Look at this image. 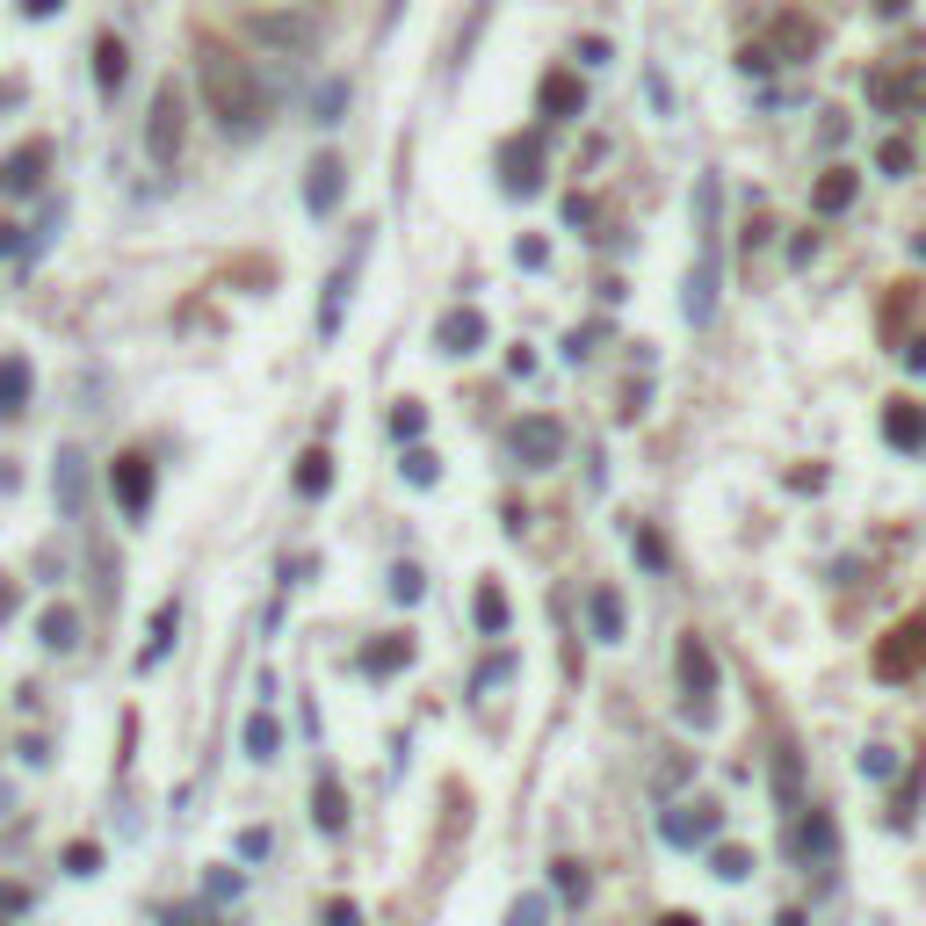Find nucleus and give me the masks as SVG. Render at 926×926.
<instances>
[{
    "instance_id": "obj_54",
    "label": "nucleus",
    "mask_w": 926,
    "mask_h": 926,
    "mask_svg": "<svg viewBox=\"0 0 926 926\" xmlns=\"http://www.w3.org/2000/svg\"><path fill=\"white\" fill-rule=\"evenodd\" d=\"M8 102H15V87H8V80H0V109H8Z\"/></svg>"
},
{
    "instance_id": "obj_28",
    "label": "nucleus",
    "mask_w": 926,
    "mask_h": 926,
    "mask_svg": "<svg viewBox=\"0 0 926 926\" xmlns=\"http://www.w3.org/2000/svg\"><path fill=\"white\" fill-rule=\"evenodd\" d=\"M123 73H131V51H123L116 29H102V37H95V80H102V95H116Z\"/></svg>"
},
{
    "instance_id": "obj_55",
    "label": "nucleus",
    "mask_w": 926,
    "mask_h": 926,
    "mask_svg": "<svg viewBox=\"0 0 926 926\" xmlns=\"http://www.w3.org/2000/svg\"><path fill=\"white\" fill-rule=\"evenodd\" d=\"M0 811H8V782H0Z\"/></svg>"
},
{
    "instance_id": "obj_41",
    "label": "nucleus",
    "mask_w": 926,
    "mask_h": 926,
    "mask_svg": "<svg viewBox=\"0 0 926 926\" xmlns=\"http://www.w3.org/2000/svg\"><path fill=\"white\" fill-rule=\"evenodd\" d=\"M514 268H529V275H536V268H550V246H543L536 232H529V239H514Z\"/></svg>"
},
{
    "instance_id": "obj_37",
    "label": "nucleus",
    "mask_w": 926,
    "mask_h": 926,
    "mask_svg": "<svg viewBox=\"0 0 926 926\" xmlns=\"http://www.w3.org/2000/svg\"><path fill=\"white\" fill-rule=\"evenodd\" d=\"M398 471H406V485H435L442 478V456L435 449H406V456H398Z\"/></svg>"
},
{
    "instance_id": "obj_38",
    "label": "nucleus",
    "mask_w": 926,
    "mask_h": 926,
    "mask_svg": "<svg viewBox=\"0 0 926 926\" xmlns=\"http://www.w3.org/2000/svg\"><path fill=\"white\" fill-rule=\"evenodd\" d=\"M637 565H644V572H666V565H673V550H666L659 529H637Z\"/></svg>"
},
{
    "instance_id": "obj_44",
    "label": "nucleus",
    "mask_w": 926,
    "mask_h": 926,
    "mask_svg": "<svg viewBox=\"0 0 926 926\" xmlns=\"http://www.w3.org/2000/svg\"><path fill=\"white\" fill-rule=\"evenodd\" d=\"M268 847H275V840H268L261 825H246V832H239V854H246V861H268Z\"/></svg>"
},
{
    "instance_id": "obj_49",
    "label": "nucleus",
    "mask_w": 926,
    "mask_h": 926,
    "mask_svg": "<svg viewBox=\"0 0 926 926\" xmlns=\"http://www.w3.org/2000/svg\"><path fill=\"white\" fill-rule=\"evenodd\" d=\"M66 0H22V15H58Z\"/></svg>"
},
{
    "instance_id": "obj_34",
    "label": "nucleus",
    "mask_w": 926,
    "mask_h": 926,
    "mask_svg": "<svg viewBox=\"0 0 926 926\" xmlns=\"http://www.w3.org/2000/svg\"><path fill=\"white\" fill-rule=\"evenodd\" d=\"M341 109H348V80L333 73V80L319 87V95H312V123H341Z\"/></svg>"
},
{
    "instance_id": "obj_10",
    "label": "nucleus",
    "mask_w": 926,
    "mask_h": 926,
    "mask_svg": "<svg viewBox=\"0 0 926 926\" xmlns=\"http://www.w3.org/2000/svg\"><path fill=\"white\" fill-rule=\"evenodd\" d=\"M341 196H348V160L341 152H319V160L304 167V210H312V218H333Z\"/></svg>"
},
{
    "instance_id": "obj_33",
    "label": "nucleus",
    "mask_w": 926,
    "mask_h": 926,
    "mask_svg": "<svg viewBox=\"0 0 926 926\" xmlns=\"http://www.w3.org/2000/svg\"><path fill=\"white\" fill-rule=\"evenodd\" d=\"M420 594H427V572H420L413 558H398V565H391V601H398V608H413Z\"/></svg>"
},
{
    "instance_id": "obj_4",
    "label": "nucleus",
    "mask_w": 926,
    "mask_h": 926,
    "mask_svg": "<svg viewBox=\"0 0 926 926\" xmlns=\"http://www.w3.org/2000/svg\"><path fill=\"white\" fill-rule=\"evenodd\" d=\"M246 37H254L261 51L275 58H304L319 44V15H304V8H261V15H246Z\"/></svg>"
},
{
    "instance_id": "obj_36",
    "label": "nucleus",
    "mask_w": 926,
    "mask_h": 926,
    "mask_svg": "<svg viewBox=\"0 0 926 926\" xmlns=\"http://www.w3.org/2000/svg\"><path fill=\"white\" fill-rule=\"evenodd\" d=\"M709 869H717L724 883H746L753 876V854L746 847H709Z\"/></svg>"
},
{
    "instance_id": "obj_32",
    "label": "nucleus",
    "mask_w": 926,
    "mask_h": 926,
    "mask_svg": "<svg viewBox=\"0 0 926 926\" xmlns=\"http://www.w3.org/2000/svg\"><path fill=\"white\" fill-rule=\"evenodd\" d=\"M471 615H478V630L485 637H507V623H514V608H507V594H500V586H478V601H471Z\"/></svg>"
},
{
    "instance_id": "obj_48",
    "label": "nucleus",
    "mask_w": 926,
    "mask_h": 926,
    "mask_svg": "<svg viewBox=\"0 0 926 926\" xmlns=\"http://www.w3.org/2000/svg\"><path fill=\"white\" fill-rule=\"evenodd\" d=\"M15 615V579H0V623Z\"/></svg>"
},
{
    "instance_id": "obj_27",
    "label": "nucleus",
    "mask_w": 926,
    "mask_h": 926,
    "mask_svg": "<svg viewBox=\"0 0 926 926\" xmlns=\"http://www.w3.org/2000/svg\"><path fill=\"white\" fill-rule=\"evenodd\" d=\"M29 362L22 355H0V420H22V406H29Z\"/></svg>"
},
{
    "instance_id": "obj_20",
    "label": "nucleus",
    "mask_w": 926,
    "mask_h": 926,
    "mask_svg": "<svg viewBox=\"0 0 926 926\" xmlns=\"http://www.w3.org/2000/svg\"><path fill=\"white\" fill-rule=\"evenodd\" d=\"M775 811L782 818L804 811V753L796 746H775Z\"/></svg>"
},
{
    "instance_id": "obj_42",
    "label": "nucleus",
    "mask_w": 926,
    "mask_h": 926,
    "mask_svg": "<svg viewBox=\"0 0 926 926\" xmlns=\"http://www.w3.org/2000/svg\"><path fill=\"white\" fill-rule=\"evenodd\" d=\"M420 427H427V413H420V406H413V398H406V406H398V413H391V435H398V442H413V435H420Z\"/></svg>"
},
{
    "instance_id": "obj_30",
    "label": "nucleus",
    "mask_w": 926,
    "mask_h": 926,
    "mask_svg": "<svg viewBox=\"0 0 926 926\" xmlns=\"http://www.w3.org/2000/svg\"><path fill=\"white\" fill-rule=\"evenodd\" d=\"M37 637H44V652H73V644H80V615H73L66 601L44 608V615H37Z\"/></svg>"
},
{
    "instance_id": "obj_21",
    "label": "nucleus",
    "mask_w": 926,
    "mask_h": 926,
    "mask_svg": "<svg viewBox=\"0 0 926 926\" xmlns=\"http://www.w3.org/2000/svg\"><path fill=\"white\" fill-rule=\"evenodd\" d=\"M312 825L319 832H341L348 825V796H341V775H333V767H319V775H312Z\"/></svg>"
},
{
    "instance_id": "obj_6",
    "label": "nucleus",
    "mask_w": 926,
    "mask_h": 926,
    "mask_svg": "<svg viewBox=\"0 0 926 926\" xmlns=\"http://www.w3.org/2000/svg\"><path fill=\"white\" fill-rule=\"evenodd\" d=\"M109 492H116V514L131 521V529H145V514H152V456L145 449H123L109 463Z\"/></svg>"
},
{
    "instance_id": "obj_46",
    "label": "nucleus",
    "mask_w": 926,
    "mask_h": 926,
    "mask_svg": "<svg viewBox=\"0 0 926 926\" xmlns=\"http://www.w3.org/2000/svg\"><path fill=\"white\" fill-rule=\"evenodd\" d=\"M608 58H615V51H608L601 37H586V44H579V66H608Z\"/></svg>"
},
{
    "instance_id": "obj_40",
    "label": "nucleus",
    "mask_w": 926,
    "mask_h": 926,
    "mask_svg": "<svg viewBox=\"0 0 926 926\" xmlns=\"http://www.w3.org/2000/svg\"><path fill=\"white\" fill-rule=\"evenodd\" d=\"M95 869H102V847H95V840L66 847V876H95Z\"/></svg>"
},
{
    "instance_id": "obj_2",
    "label": "nucleus",
    "mask_w": 926,
    "mask_h": 926,
    "mask_svg": "<svg viewBox=\"0 0 926 926\" xmlns=\"http://www.w3.org/2000/svg\"><path fill=\"white\" fill-rule=\"evenodd\" d=\"M782 854L804 876H832L840 869V818H832L825 804H804L796 818H782Z\"/></svg>"
},
{
    "instance_id": "obj_7",
    "label": "nucleus",
    "mask_w": 926,
    "mask_h": 926,
    "mask_svg": "<svg viewBox=\"0 0 926 926\" xmlns=\"http://www.w3.org/2000/svg\"><path fill=\"white\" fill-rule=\"evenodd\" d=\"M912 673H926V608L876 644V681H912Z\"/></svg>"
},
{
    "instance_id": "obj_24",
    "label": "nucleus",
    "mask_w": 926,
    "mask_h": 926,
    "mask_svg": "<svg viewBox=\"0 0 926 926\" xmlns=\"http://www.w3.org/2000/svg\"><path fill=\"white\" fill-rule=\"evenodd\" d=\"M413 666V637L406 630H391L384 644H369V652H362V673H369V681H391V673H406Z\"/></svg>"
},
{
    "instance_id": "obj_12",
    "label": "nucleus",
    "mask_w": 926,
    "mask_h": 926,
    "mask_svg": "<svg viewBox=\"0 0 926 926\" xmlns=\"http://www.w3.org/2000/svg\"><path fill=\"white\" fill-rule=\"evenodd\" d=\"M717 825H724L717 804H673V811H659V840L666 847H702Z\"/></svg>"
},
{
    "instance_id": "obj_23",
    "label": "nucleus",
    "mask_w": 926,
    "mask_h": 926,
    "mask_svg": "<svg viewBox=\"0 0 926 926\" xmlns=\"http://www.w3.org/2000/svg\"><path fill=\"white\" fill-rule=\"evenodd\" d=\"M775 51L789 58V66L818 58V22H811V15H775Z\"/></svg>"
},
{
    "instance_id": "obj_17",
    "label": "nucleus",
    "mask_w": 926,
    "mask_h": 926,
    "mask_svg": "<svg viewBox=\"0 0 926 926\" xmlns=\"http://www.w3.org/2000/svg\"><path fill=\"white\" fill-rule=\"evenodd\" d=\"M87 456L66 442V449H58V514H66V521H87Z\"/></svg>"
},
{
    "instance_id": "obj_18",
    "label": "nucleus",
    "mask_w": 926,
    "mask_h": 926,
    "mask_svg": "<svg viewBox=\"0 0 926 926\" xmlns=\"http://www.w3.org/2000/svg\"><path fill=\"white\" fill-rule=\"evenodd\" d=\"M854 196H861V174L854 167H825L818 189H811V210L818 218H840V210H854Z\"/></svg>"
},
{
    "instance_id": "obj_1",
    "label": "nucleus",
    "mask_w": 926,
    "mask_h": 926,
    "mask_svg": "<svg viewBox=\"0 0 926 926\" xmlns=\"http://www.w3.org/2000/svg\"><path fill=\"white\" fill-rule=\"evenodd\" d=\"M196 80H203V116L218 123L225 138H254L261 123H268V95H261L254 66H246L232 44L196 37Z\"/></svg>"
},
{
    "instance_id": "obj_52",
    "label": "nucleus",
    "mask_w": 926,
    "mask_h": 926,
    "mask_svg": "<svg viewBox=\"0 0 926 926\" xmlns=\"http://www.w3.org/2000/svg\"><path fill=\"white\" fill-rule=\"evenodd\" d=\"M659 926H695V912H666V919H659Z\"/></svg>"
},
{
    "instance_id": "obj_9",
    "label": "nucleus",
    "mask_w": 926,
    "mask_h": 926,
    "mask_svg": "<svg viewBox=\"0 0 926 926\" xmlns=\"http://www.w3.org/2000/svg\"><path fill=\"white\" fill-rule=\"evenodd\" d=\"M500 189H507L514 203H529V196L543 189V131H514V138L500 145Z\"/></svg>"
},
{
    "instance_id": "obj_13",
    "label": "nucleus",
    "mask_w": 926,
    "mask_h": 926,
    "mask_svg": "<svg viewBox=\"0 0 926 926\" xmlns=\"http://www.w3.org/2000/svg\"><path fill=\"white\" fill-rule=\"evenodd\" d=\"M362 246L369 239H355V254L341 261L326 275V304H319V341H333V333H341V319H348V297H355V268H362Z\"/></svg>"
},
{
    "instance_id": "obj_35",
    "label": "nucleus",
    "mask_w": 926,
    "mask_h": 926,
    "mask_svg": "<svg viewBox=\"0 0 926 926\" xmlns=\"http://www.w3.org/2000/svg\"><path fill=\"white\" fill-rule=\"evenodd\" d=\"M507 926H550V890H521L514 912H507Z\"/></svg>"
},
{
    "instance_id": "obj_47",
    "label": "nucleus",
    "mask_w": 926,
    "mask_h": 926,
    "mask_svg": "<svg viewBox=\"0 0 926 926\" xmlns=\"http://www.w3.org/2000/svg\"><path fill=\"white\" fill-rule=\"evenodd\" d=\"M160 919H167V926H210V912H181V905H167Z\"/></svg>"
},
{
    "instance_id": "obj_45",
    "label": "nucleus",
    "mask_w": 926,
    "mask_h": 926,
    "mask_svg": "<svg viewBox=\"0 0 926 926\" xmlns=\"http://www.w3.org/2000/svg\"><path fill=\"white\" fill-rule=\"evenodd\" d=\"M326 926H362V912H355L348 898H333V905H326Z\"/></svg>"
},
{
    "instance_id": "obj_25",
    "label": "nucleus",
    "mask_w": 926,
    "mask_h": 926,
    "mask_svg": "<svg viewBox=\"0 0 926 926\" xmlns=\"http://www.w3.org/2000/svg\"><path fill=\"white\" fill-rule=\"evenodd\" d=\"M174 630H181V601H160V615H152V637L138 644V673H152V666L174 652Z\"/></svg>"
},
{
    "instance_id": "obj_8",
    "label": "nucleus",
    "mask_w": 926,
    "mask_h": 926,
    "mask_svg": "<svg viewBox=\"0 0 926 926\" xmlns=\"http://www.w3.org/2000/svg\"><path fill=\"white\" fill-rule=\"evenodd\" d=\"M507 449H514L521 471H550V463L565 456V427L550 420V413H521V420L507 427Z\"/></svg>"
},
{
    "instance_id": "obj_5",
    "label": "nucleus",
    "mask_w": 926,
    "mask_h": 926,
    "mask_svg": "<svg viewBox=\"0 0 926 926\" xmlns=\"http://www.w3.org/2000/svg\"><path fill=\"white\" fill-rule=\"evenodd\" d=\"M673 666H681V717L688 724H709V717H717V702H709V695H717V659H709V644L702 637H681V644H673Z\"/></svg>"
},
{
    "instance_id": "obj_50",
    "label": "nucleus",
    "mask_w": 926,
    "mask_h": 926,
    "mask_svg": "<svg viewBox=\"0 0 926 926\" xmlns=\"http://www.w3.org/2000/svg\"><path fill=\"white\" fill-rule=\"evenodd\" d=\"M869 8H876V15H905V8H912V0H869Z\"/></svg>"
},
{
    "instance_id": "obj_3",
    "label": "nucleus",
    "mask_w": 926,
    "mask_h": 926,
    "mask_svg": "<svg viewBox=\"0 0 926 926\" xmlns=\"http://www.w3.org/2000/svg\"><path fill=\"white\" fill-rule=\"evenodd\" d=\"M181 138H189V95H181V80H160L152 87V116H145V160L152 167H181Z\"/></svg>"
},
{
    "instance_id": "obj_29",
    "label": "nucleus",
    "mask_w": 926,
    "mask_h": 926,
    "mask_svg": "<svg viewBox=\"0 0 926 926\" xmlns=\"http://www.w3.org/2000/svg\"><path fill=\"white\" fill-rule=\"evenodd\" d=\"M239 746H246V760H275V753H283V724L268 717V702L254 709V717H246V731H239Z\"/></svg>"
},
{
    "instance_id": "obj_14",
    "label": "nucleus",
    "mask_w": 926,
    "mask_h": 926,
    "mask_svg": "<svg viewBox=\"0 0 926 926\" xmlns=\"http://www.w3.org/2000/svg\"><path fill=\"white\" fill-rule=\"evenodd\" d=\"M681 312H688V326H709V319H717V246H702V254H695Z\"/></svg>"
},
{
    "instance_id": "obj_19",
    "label": "nucleus",
    "mask_w": 926,
    "mask_h": 926,
    "mask_svg": "<svg viewBox=\"0 0 926 926\" xmlns=\"http://www.w3.org/2000/svg\"><path fill=\"white\" fill-rule=\"evenodd\" d=\"M883 442L890 449H926V413L912 406V398H890L883 406Z\"/></svg>"
},
{
    "instance_id": "obj_53",
    "label": "nucleus",
    "mask_w": 926,
    "mask_h": 926,
    "mask_svg": "<svg viewBox=\"0 0 926 926\" xmlns=\"http://www.w3.org/2000/svg\"><path fill=\"white\" fill-rule=\"evenodd\" d=\"M775 926H804V912H775Z\"/></svg>"
},
{
    "instance_id": "obj_16",
    "label": "nucleus",
    "mask_w": 926,
    "mask_h": 926,
    "mask_svg": "<svg viewBox=\"0 0 926 926\" xmlns=\"http://www.w3.org/2000/svg\"><path fill=\"white\" fill-rule=\"evenodd\" d=\"M44 167H51V145L29 138L22 152H8V167H0V196H29V189L44 181Z\"/></svg>"
},
{
    "instance_id": "obj_43",
    "label": "nucleus",
    "mask_w": 926,
    "mask_h": 926,
    "mask_svg": "<svg viewBox=\"0 0 926 926\" xmlns=\"http://www.w3.org/2000/svg\"><path fill=\"white\" fill-rule=\"evenodd\" d=\"M558 890H565V898H572V905L586 898V869H579V861H558Z\"/></svg>"
},
{
    "instance_id": "obj_22",
    "label": "nucleus",
    "mask_w": 926,
    "mask_h": 926,
    "mask_svg": "<svg viewBox=\"0 0 926 926\" xmlns=\"http://www.w3.org/2000/svg\"><path fill=\"white\" fill-rule=\"evenodd\" d=\"M579 109H586L579 73H543V123H572Z\"/></svg>"
},
{
    "instance_id": "obj_11",
    "label": "nucleus",
    "mask_w": 926,
    "mask_h": 926,
    "mask_svg": "<svg viewBox=\"0 0 926 926\" xmlns=\"http://www.w3.org/2000/svg\"><path fill=\"white\" fill-rule=\"evenodd\" d=\"M485 341H492V326H485L478 304H456V312H442V319H435V348H442V355H456V362H463V355H478Z\"/></svg>"
},
{
    "instance_id": "obj_39",
    "label": "nucleus",
    "mask_w": 926,
    "mask_h": 926,
    "mask_svg": "<svg viewBox=\"0 0 926 926\" xmlns=\"http://www.w3.org/2000/svg\"><path fill=\"white\" fill-rule=\"evenodd\" d=\"M876 167H883L890 181H898V174H912V145H905V138H883V152H876Z\"/></svg>"
},
{
    "instance_id": "obj_31",
    "label": "nucleus",
    "mask_w": 926,
    "mask_h": 926,
    "mask_svg": "<svg viewBox=\"0 0 926 926\" xmlns=\"http://www.w3.org/2000/svg\"><path fill=\"white\" fill-rule=\"evenodd\" d=\"M297 492H304V500H326V492H333V456L326 449H304L297 456Z\"/></svg>"
},
{
    "instance_id": "obj_26",
    "label": "nucleus",
    "mask_w": 926,
    "mask_h": 926,
    "mask_svg": "<svg viewBox=\"0 0 926 926\" xmlns=\"http://www.w3.org/2000/svg\"><path fill=\"white\" fill-rule=\"evenodd\" d=\"M869 95H876L883 109H926V73H905V80H898V73H876Z\"/></svg>"
},
{
    "instance_id": "obj_15",
    "label": "nucleus",
    "mask_w": 926,
    "mask_h": 926,
    "mask_svg": "<svg viewBox=\"0 0 926 926\" xmlns=\"http://www.w3.org/2000/svg\"><path fill=\"white\" fill-rule=\"evenodd\" d=\"M623 630H630L623 594H615V586H594V594H586V637H594V644H623Z\"/></svg>"
},
{
    "instance_id": "obj_51",
    "label": "nucleus",
    "mask_w": 926,
    "mask_h": 926,
    "mask_svg": "<svg viewBox=\"0 0 926 926\" xmlns=\"http://www.w3.org/2000/svg\"><path fill=\"white\" fill-rule=\"evenodd\" d=\"M15 246H22V232H15V225H0V254H15Z\"/></svg>"
}]
</instances>
